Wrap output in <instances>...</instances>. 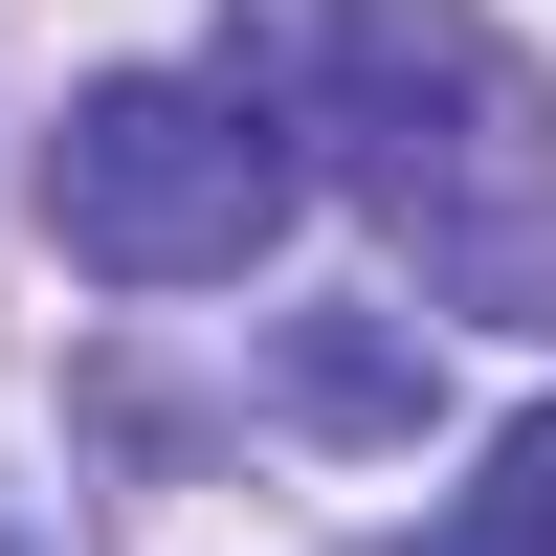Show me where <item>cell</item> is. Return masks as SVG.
I'll return each mask as SVG.
<instances>
[{
    "label": "cell",
    "instance_id": "cell-1",
    "mask_svg": "<svg viewBox=\"0 0 556 556\" xmlns=\"http://www.w3.org/2000/svg\"><path fill=\"white\" fill-rule=\"evenodd\" d=\"M245 23L290 45V156H334L445 312L556 334V89H534V45L468 23V0H245Z\"/></svg>",
    "mask_w": 556,
    "mask_h": 556
},
{
    "label": "cell",
    "instance_id": "cell-3",
    "mask_svg": "<svg viewBox=\"0 0 556 556\" xmlns=\"http://www.w3.org/2000/svg\"><path fill=\"white\" fill-rule=\"evenodd\" d=\"M424 312H290V356H267V401H290V424H334V445H401L424 424Z\"/></svg>",
    "mask_w": 556,
    "mask_h": 556
},
{
    "label": "cell",
    "instance_id": "cell-2",
    "mask_svg": "<svg viewBox=\"0 0 556 556\" xmlns=\"http://www.w3.org/2000/svg\"><path fill=\"white\" fill-rule=\"evenodd\" d=\"M290 201H312V156H290V112L245 67H112L45 134V223L112 290H245L290 245Z\"/></svg>",
    "mask_w": 556,
    "mask_h": 556
},
{
    "label": "cell",
    "instance_id": "cell-4",
    "mask_svg": "<svg viewBox=\"0 0 556 556\" xmlns=\"http://www.w3.org/2000/svg\"><path fill=\"white\" fill-rule=\"evenodd\" d=\"M445 556H556V401H534L513 445H490V490L445 513Z\"/></svg>",
    "mask_w": 556,
    "mask_h": 556
}]
</instances>
